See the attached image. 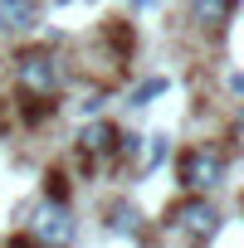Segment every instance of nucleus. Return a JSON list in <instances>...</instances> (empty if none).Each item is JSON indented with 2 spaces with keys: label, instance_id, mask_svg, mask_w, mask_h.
Masks as SVG:
<instances>
[{
  "label": "nucleus",
  "instance_id": "nucleus-10",
  "mask_svg": "<svg viewBox=\"0 0 244 248\" xmlns=\"http://www.w3.org/2000/svg\"><path fill=\"white\" fill-rule=\"evenodd\" d=\"M166 151H171V141H166V137H152L147 151H142V170H157V166L166 161Z\"/></svg>",
  "mask_w": 244,
  "mask_h": 248
},
{
  "label": "nucleus",
  "instance_id": "nucleus-9",
  "mask_svg": "<svg viewBox=\"0 0 244 248\" xmlns=\"http://www.w3.org/2000/svg\"><path fill=\"white\" fill-rule=\"evenodd\" d=\"M166 88H171L166 78H147V83H137V88H132V107H147V102H152V97H161Z\"/></svg>",
  "mask_w": 244,
  "mask_h": 248
},
{
  "label": "nucleus",
  "instance_id": "nucleus-2",
  "mask_svg": "<svg viewBox=\"0 0 244 248\" xmlns=\"http://www.w3.org/2000/svg\"><path fill=\"white\" fill-rule=\"evenodd\" d=\"M30 233L44 248H69L73 233H78V219H73V209L64 200H39L35 204V219H30Z\"/></svg>",
  "mask_w": 244,
  "mask_h": 248
},
{
  "label": "nucleus",
  "instance_id": "nucleus-6",
  "mask_svg": "<svg viewBox=\"0 0 244 248\" xmlns=\"http://www.w3.org/2000/svg\"><path fill=\"white\" fill-rule=\"evenodd\" d=\"M122 141V132L112 127V122H88V127L78 132V151L83 156H112Z\"/></svg>",
  "mask_w": 244,
  "mask_h": 248
},
{
  "label": "nucleus",
  "instance_id": "nucleus-1",
  "mask_svg": "<svg viewBox=\"0 0 244 248\" xmlns=\"http://www.w3.org/2000/svg\"><path fill=\"white\" fill-rule=\"evenodd\" d=\"M15 83H20V93L30 102H49L64 88V68H59V59L49 49H25L15 59Z\"/></svg>",
  "mask_w": 244,
  "mask_h": 248
},
{
  "label": "nucleus",
  "instance_id": "nucleus-8",
  "mask_svg": "<svg viewBox=\"0 0 244 248\" xmlns=\"http://www.w3.org/2000/svg\"><path fill=\"white\" fill-rule=\"evenodd\" d=\"M191 15L200 30H225L234 15V0H191Z\"/></svg>",
  "mask_w": 244,
  "mask_h": 248
},
{
  "label": "nucleus",
  "instance_id": "nucleus-11",
  "mask_svg": "<svg viewBox=\"0 0 244 248\" xmlns=\"http://www.w3.org/2000/svg\"><path fill=\"white\" fill-rule=\"evenodd\" d=\"M229 93H239V97H244V73H229Z\"/></svg>",
  "mask_w": 244,
  "mask_h": 248
},
{
  "label": "nucleus",
  "instance_id": "nucleus-7",
  "mask_svg": "<svg viewBox=\"0 0 244 248\" xmlns=\"http://www.w3.org/2000/svg\"><path fill=\"white\" fill-rule=\"evenodd\" d=\"M107 233H117V238H137V233H142V209H137L132 200L107 204Z\"/></svg>",
  "mask_w": 244,
  "mask_h": 248
},
{
  "label": "nucleus",
  "instance_id": "nucleus-12",
  "mask_svg": "<svg viewBox=\"0 0 244 248\" xmlns=\"http://www.w3.org/2000/svg\"><path fill=\"white\" fill-rule=\"evenodd\" d=\"M239 132H244V112H239Z\"/></svg>",
  "mask_w": 244,
  "mask_h": 248
},
{
  "label": "nucleus",
  "instance_id": "nucleus-3",
  "mask_svg": "<svg viewBox=\"0 0 244 248\" xmlns=\"http://www.w3.org/2000/svg\"><path fill=\"white\" fill-rule=\"evenodd\" d=\"M225 180V156L210 151V146H195L181 156V185L186 190H215Z\"/></svg>",
  "mask_w": 244,
  "mask_h": 248
},
{
  "label": "nucleus",
  "instance_id": "nucleus-5",
  "mask_svg": "<svg viewBox=\"0 0 244 248\" xmlns=\"http://www.w3.org/2000/svg\"><path fill=\"white\" fill-rule=\"evenodd\" d=\"M39 30V0H0V34Z\"/></svg>",
  "mask_w": 244,
  "mask_h": 248
},
{
  "label": "nucleus",
  "instance_id": "nucleus-4",
  "mask_svg": "<svg viewBox=\"0 0 244 248\" xmlns=\"http://www.w3.org/2000/svg\"><path fill=\"white\" fill-rule=\"evenodd\" d=\"M176 224H181V233H186L191 243H205V238H215V229H220V209H215L210 200H186V204L176 209Z\"/></svg>",
  "mask_w": 244,
  "mask_h": 248
}]
</instances>
